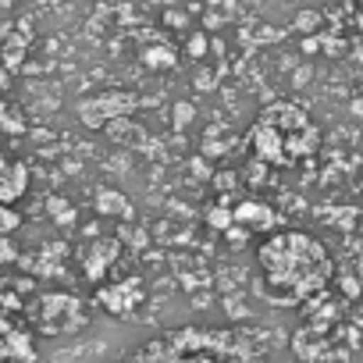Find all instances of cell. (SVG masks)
I'll return each instance as SVG.
<instances>
[{"mask_svg":"<svg viewBox=\"0 0 363 363\" xmlns=\"http://www.w3.org/2000/svg\"><path fill=\"white\" fill-rule=\"evenodd\" d=\"M8 257H11V253H8V242L0 239V260H8Z\"/></svg>","mask_w":363,"mask_h":363,"instance_id":"7a4b0ae2","label":"cell"},{"mask_svg":"<svg viewBox=\"0 0 363 363\" xmlns=\"http://www.w3.org/2000/svg\"><path fill=\"white\" fill-rule=\"evenodd\" d=\"M15 225H18V218H15L8 207H0V235H4V232H11Z\"/></svg>","mask_w":363,"mask_h":363,"instance_id":"6da1fadb","label":"cell"}]
</instances>
